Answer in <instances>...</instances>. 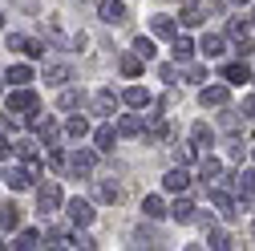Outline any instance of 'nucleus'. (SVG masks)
<instances>
[{
  "label": "nucleus",
  "instance_id": "obj_1",
  "mask_svg": "<svg viewBox=\"0 0 255 251\" xmlns=\"http://www.w3.org/2000/svg\"><path fill=\"white\" fill-rule=\"evenodd\" d=\"M4 186L12 195H20V191H28V186H37V178H41V162H24V166H8L4 174Z\"/></svg>",
  "mask_w": 255,
  "mask_h": 251
},
{
  "label": "nucleus",
  "instance_id": "obj_2",
  "mask_svg": "<svg viewBox=\"0 0 255 251\" xmlns=\"http://www.w3.org/2000/svg\"><path fill=\"white\" fill-rule=\"evenodd\" d=\"M41 102H37V93L33 89H24V85H16L12 93H8V114H33Z\"/></svg>",
  "mask_w": 255,
  "mask_h": 251
},
{
  "label": "nucleus",
  "instance_id": "obj_3",
  "mask_svg": "<svg viewBox=\"0 0 255 251\" xmlns=\"http://www.w3.org/2000/svg\"><path fill=\"white\" fill-rule=\"evenodd\" d=\"M227 37L235 41V53H239V57H247V53L255 49V45H251V28H247L239 16H231V24H227Z\"/></svg>",
  "mask_w": 255,
  "mask_h": 251
},
{
  "label": "nucleus",
  "instance_id": "obj_4",
  "mask_svg": "<svg viewBox=\"0 0 255 251\" xmlns=\"http://www.w3.org/2000/svg\"><path fill=\"white\" fill-rule=\"evenodd\" d=\"M24 118L33 122V130H37V134H41V138H45L49 146H57V142H61V126H57L53 118H41L37 110H33V114H24Z\"/></svg>",
  "mask_w": 255,
  "mask_h": 251
},
{
  "label": "nucleus",
  "instance_id": "obj_5",
  "mask_svg": "<svg viewBox=\"0 0 255 251\" xmlns=\"http://www.w3.org/2000/svg\"><path fill=\"white\" fill-rule=\"evenodd\" d=\"M61 203H65V195H61V186H57V182H45L41 191H37V211H41V215L57 211Z\"/></svg>",
  "mask_w": 255,
  "mask_h": 251
},
{
  "label": "nucleus",
  "instance_id": "obj_6",
  "mask_svg": "<svg viewBox=\"0 0 255 251\" xmlns=\"http://www.w3.org/2000/svg\"><path fill=\"white\" fill-rule=\"evenodd\" d=\"M186 186H190V174L182 170V162H178L174 170H166V174H162V191H170V195H182Z\"/></svg>",
  "mask_w": 255,
  "mask_h": 251
},
{
  "label": "nucleus",
  "instance_id": "obj_7",
  "mask_svg": "<svg viewBox=\"0 0 255 251\" xmlns=\"http://www.w3.org/2000/svg\"><path fill=\"white\" fill-rule=\"evenodd\" d=\"M93 166H98V154H93V150H73L69 154V170L73 174H89Z\"/></svg>",
  "mask_w": 255,
  "mask_h": 251
},
{
  "label": "nucleus",
  "instance_id": "obj_8",
  "mask_svg": "<svg viewBox=\"0 0 255 251\" xmlns=\"http://www.w3.org/2000/svg\"><path fill=\"white\" fill-rule=\"evenodd\" d=\"M227 98H231V89L227 85H207V89H199V102L211 110V106H227Z\"/></svg>",
  "mask_w": 255,
  "mask_h": 251
},
{
  "label": "nucleus",
  "instance_id": "obj_9",
  "mask_svg": "<svg viewBox=\"0 0 255 251\" xmlns=\"http://www.w3.org/2000/svg\"><path fill=\"white\" fill-rule=\"evenodd\" d=\"M98 16H102L106 24H122V20H126V4H122V0H102V4H98Z\"/></svg>",
  "mask_w": 255,
  "mask_h": 251
},
{
  "label": "nucleus",
  "instance_id": "obj_10",
  "mask_svg": "<svg viewBox=\"0 0 255 251\" xmlns=\"http://www.w3.org/2000/svg\"><path fill=\"white\" fill-rule=\"evenodd\" d=\"M69 219L77 227H89L93 223V203H85V199H69Z\"/></svg>",
  "mask_w": 255,
  "mask_h": 251
},
{
  "label": "nucleus",
  "instance_id": "obj_11",
  "mask_svg": "<svg viewBox=\"0 0 255 251\" xmlns=\"http://www.w3.org/2000/svg\"><path fill=\"white\" fill-rule=\"evenodd\" d=\"M8 49L12 53H24V57H45V45L41 41H28V37H16V33L8 37Z\"/></svg>",
  "mask_w": 255,
  "mask_h": 251
},
{
  "label": "nucleus",
  "instance_id": "obj_12",
  "mask_svg": "<svg viewBox=\"0 0 255 251\" xmlns=\"http://www.w3.org/2000/svg\"><path fill=\"white\" fill-rule=\"evenodd\" d=\"M211 207H215L223 219H231V215H235V199L223 191V186H215V191H211Z\"/></svg>",
  "mask_w": 255,
  "mask_h": 251
},
{
  "label": "nucleus",
  "instance_id": "obj_13",
  "mask_svg": "<svg viewBox=\"0 0 255 251\" xmlns=\"http://www.w3.org/2000/svg\"><path fill=\"white\" fill-rule=\"evenodd\" d=\"M142 130H146V118H142V114H126V118L118 122V134H126V138H138Z\"/></svg>",
  "mask_w": 255,
  "mask_h": 251
},
{
  "label": "nucleus",
  "instance_id": "obj_14",
  "mask_svg": "<svg viewBox=\"0 0 255 251\" xmlns=\"http://www.w3.org/2000/svg\"><path fill=\"white\" fill-rule=\"evenodd\" d=\"M122 102H126V106H134V110H146V106H150L154 98H150V93H146L142 85H130V89L122 93Z\"/></svg>",
  "mask_w": 255,
  "mask_h": 251
},
{
  "label": "nucleus",
  "instance_id": "obj_15",
  "mask_svg": "<svg viewBox=\"0 0 255 251\" xmlns=\"http://www.w3.org/2000/svg\"><path fill=\"white\" fill-rule=\"evenodd\" d=\"M223 77H227L231 85H243V81H251V69L243 65V61H231V65H223Z\"/></svg>",
  "mask_w": 255,
  "mask_h": 251
},
{
  "label": "nucleus",
  "instance_id": "obj_16",
  "mask_svg": "<svg viewBox=\"0 0 255 251\" xmlns=\"http://www.w3.org/2000/svg\"><path fill=\"white\" fill-rule=\"evenodd\" d=\"M93 106H98V114H110V118H114V110H118V93H114V89H98Z\"/></svg>",
  "mask_w": 255,
  "mask_h": 251
},
{
  "label": "nucleus",
  "instance_id": "obj_17",
  "mask_svg": "<svg viewBox=\"0 0 255 251\" xmlns=\"http://www.w3.org/2000/svg\"><path fill=\"white\" fill-rule=\"evenodd\" d=\"M69 77H73V69L65 65V61H57V65L45 69V81H49V85H61V81H69Z\"/></svg>",
  "mask_w": 255,
  "mask_h": 251
},
{
  "label": "nucleus",
  "instance_id": "obj_18",
  "mask_svg": "<svg viewBox=\"0 0 255 251\" xmlns=\"http://www.w3.org/2000/svg\"><path fill=\"white\" fill-rule=\"evenodd\" d=\"M142 211H146V219H162V215H166L162 195H146V199H142Z\"/></svg>",
  "mask_w": 255,
  "mask_h": 251
},
{
  "label": "nucleus",
  "instance_id": "obj_19",
  "mask_svg": "<svg viewBox=\"0 0 255 251\" xmlns=\"http://www.w3.org/2000/svg\"><path fill=\"white\" fill-rule=\"evenodd\" d=\"M150 33H154V37H178V28H174L170 16H154V20H150Z\"/></svg>",
  "mask_w": 255,
  "mask_h": 251
},
{
  "label": "nucleus",
  "instance_id": "obj_20",
  "mask_svg": "<svg viewBox=\"0 0 255 251\" xmlns=\"http://www.w3.org/2000/svg\"><path fill=\"white\" fill-rule=\"evenodd\" d=\"M16 223H20V207H16V203L0 207V227H4V231H16Z\"/></svg>",
  "mask_w": 255,
  "mask_h": 251
},
{
  "label": "nucleus",
  "instance_id": "obj_21",
  "mask_svg": "<svg viewBox=\"0 0 255 251\" xmlns=\"http://www.w3.org/2000/svg\"><path fill=\"white\" fill-rule=\"evenodd\" d=\"M199 49H203V53H207V57H223V49H227V41H223V37H219V33H207V37H203V45H199Z\"/></svg>",
  "mask_w": 255,
  "mask_h": 251
},
{
  "label": "nucleus",
  "instance_id": "obj_22",
  "mask_svg": "<svg viewBox=\"0 0 255 251\" xmlns=\"http://www.w3.org/2000/svg\"><path fill=\"white\" fill-rule=\"evenodd\" d=\"M142 61H146V57H138V53H126V57L118 61V65H122V73H126V77H138V73H142Z\"/></svg>",
  "mask_w": 255,
  "mask_h": 251
},
{
  "label": "nucleus",
  "instance_id": "obj_23",
  "mask_svg": "<svg viewBox=\"0 0 255 251\" xmlns=\"http://www.w3.org/2000/svg\"><path fill=\"white\" fill-rule=\"evenodd\" d=\"M93 146L98 150H114V126H98V130H93Z\"/></svg>",
  "mask_w": 255,
  "mask_h": 251
},
{
  "label": "nucleus",
  "instance_id": "obj_24",
  "mask_svg": "<svg viewBox=\"0 0 255 251\" xmlns=\"http://www.w3.org/2000/svg\"><path fill=\"white\" fill-rule=\"evenodd\" d=\"M203 20H207V12H203L199 4H186V8H182V24H186V28H199Z\"/></svg>",
  "mask_w": 255,
  "mask_h": 251
},
{
  "label": "nucleus",
  "instance_id": "obj_25",
  "mask_svg": "<svg viewBox=\"0 0 255 251\" xmlns=\"http://www.w3.org/2000/svg\"><path fill=\"white\" fill-rule=\"evenodd\" d=\"M98 199H102V203H118V199H122L118 182H106V178H102V182H98Z\"/></svg>",
  "mask_w": 255,
  "mask_h": 251
},
{
  "label": "nucleus",
  "instance_id": "obj_26",
  "mask_svg": "<svg viewBox=\"0 0 255 251\" xmlns=\"http://www.w3.org/2000/svg\"><path fill=\"white\" fill-rule=\"evenodd\" d=\"M170 215L178 219V223H190V215H195V207H190V199H174V207H170Z\"/></svg>",
  "mask_w": 255,
  "mask_h": 251
},
{
  "label": "nucleus",
  "instance_id": "obj_27",
  "mask_svg": "<svg viewBox=\"0 0 255 251\" xmlns=\"http://www.w3.org/2000/svg\"><path fill=\"white\" fill-rule=\"evenodd\" d=\"M12 247H20V251H33V247H41V231H20Z\"/></svg>",
  "mask_w": 255,
  "mask_h": 251
},
{
  "label": "nucleus",
  "instance_id": "obj_28",
  "mask_svg": "<svg viewBox=\"0 0 255 251\" xmlns=\"http://www.w3.org/2000/svg\"><path fill=\"white\" fill-rule=\"evenodd\" d=\"M235 191H239V195H243V199H251V195H255V166H251V170H243V174H239V186H235Z\"/></svg>",
  "mask_w": 255,
  "mask_h": 251
},
{
  "label": "nucleus",
  "instance_id": "obj_29",
  "mask_svg": "<svg viewBox=\"0 0 255 251\" xmlns=\"http://www.w3.org/2000/svg\"><path fill=\"white\" fill-rule=\"evenodd\" d=\"M190 53H195V41L190 37H174V61H190Z\"/></svg>",
  "mask_w": 255,
  "mask_h": 251
},
{
  "label": "nucleus",
  "instance_id": "obj_30",
  "mask_svg": "<svg viewBox=\"0 0 255 251\" xmlns=\"http://www.w3.org/2000/svg\"><path fill=\"white\" fill-rule=\"evenodd\" d=\"M4 77H8L12 85H28V81H33V69H28V65H12Z\"/></svg>",
  "mask_w": 255,
  "mask_h": 251
},
{
  "label": "nucleus",
  "instance_id": "obj_31",
  "mask_svg": "<svg viewBox=\"0 0 255 251\" xmlns=\"http://www.w3.org/2000/svg\"><path fill=\"white\" fill-rule=\"evenodd\" d=\"M65 134H69V138H85V134H89V122H85V118H69V122H65Z\"/></svg>",
  "mask_w": 255,
  "mask_h": 251
},
{
  "label": "nucleus",
  "instance_id": "obj_32",
  "mask_svg": "<svg viewBox=\"0 0 255 251\" xmlns=\"http://www.w3.org/2000/svg\"><path fill=\"white\" fill-rule=\"evenodd\" d=\"M77 106H81V93H77V89H65V93L57 98V110H77Z\"/></svg>",
  "mask_w": 255,
  "mask_h": 251
},
{
  "label": "nucleus",
  "instance_id": "obj_33",
  "mask_svg": "<svg viewBox=\"0 0 255 251\" xmlns=\"http://www.w3.org/2000/svg\"><path fill=\"white\" fill-rule=\"evenodd\" d=\"M199 174H203V178H207V186H211V182H215V178H219V174H223V162H219V158H207V162H203V170H199Z\"/></svg>",
  "mask_w": 255,
  "mask_h": 251
},
{
  "label": "nucleus",
  "instance_id": "obj_34",
  "mask_svg": "<svg viewBox=\"0 0 255 251\" xmlns=\"http://www.w3.org/2000/svg\"><path fill=\"white\" fill-rule=\"evenodd\" d=\"M16 154H20L24 162H37V142H28V138H20V142H16Z\"/></svg>",
  "mask_w": 255,
  "mask_h": 251
},
{
  "label": "nucleus",
  "instance_id": "obj_35",
  "mask_svg": "<svg viewBox=\"0 0 255 251\" xmlns=\"http://www.w3.org/2000/svg\"><path fill=\"white\" fill-rule=\"evenodd\" d=\"M49 243H53V247H69L73 239H69V231H65V227H49Z\"/></svg>",
  "mask_w": 255,
  "mask_h": 251
},
{
  "label": "nucleus",
  "instance_id": "obj_36",
  "mask_svg": "<svg viewBox=\"0 0 255 251\" xmlns=\"http://www.w3.org/2000/svg\"><path fill=\"white\" fill-rule=\"evenodd\" d=\"M207 247H215V251H227V247H231V239L223 235V231H207Z\"/></svg>",
  "mask_w": 255,
  "mask_h": 251
},
{
  "label": "nucleus",
  "instance_id": "obj_37",
  "mask_svg": "<svg viewBox=\"0 0 255 251\" xmlns=\"http://www.w3.org/2000/svg\"><path fill=\"white\" fill-rule=\"evenodd\" d=\"M190 138H195L199 146H207V142H211V126H207V122H195V130H190Z\"/></svg>",
  "mask_w": 255,
  "mask_h": 251
},
{
  "label": "nucleus",
  "instance_id": "obj_38",
  "mask_svg": "<svg viewBox=\"0 0 255 251\" xmlns=\"http://www.w3.org/2000/svg\"><path fill=\"white\" fill-rule=\"evenodd\" d=\"M170 134H174V130H170L166 122H154V126H150V138H154V142H166Z\"/></svg>",
  "mask_w": 255,
  "mask_h": 251
},
{
  "label": "nucleus",
  "instance_id": "obj_39",
  "mask_svg": "<svg viewBox=\"0 0 255 251\" xmlns=\"http://www.w3.org/2000/svg\"><path fill=\"white\" fill-rule=\"evenodd\" d=\"M134 53L150 61V57H154V41H150V37H138V41H134Z\"/></svg>",
  "mask_w": 255,
  "mask_h": 251
},
{
  "label": "nucleus",
  "instance_id": "obj_40",
  "mask_svg": "<svg viewBox=\"0 0 255 251\" xmlns=\"http://www.w3.org/2000/svg\"><path fill=\"white\" fill-rule=\"evenodd\" d=\"M69 247H85V251H93V247H98V239H93V235H85V231H81V235H77V239H73Z\"/></svg>",
  "mask_w": 255,
  "mask_h": 251
},
{
  "label": "nucleus",
  "instance_id": "obj_41",
  "mask_svg": "<svg viewBox=\"0 0 255 251\" xmlns=\"http://www.w3.org/2000/svg\"><path fill=\"white\" fill-rule=\"evenodd\" d=\"M186 77H190V81H207V69H203V65H190Z\"/></svg>",
  "mask_w": 255,
  "mask_h": 251
},
{
  "label": "nucleus",
  "instance_id": "obj_42",
  "mask_svg": "<svg viewBox=\"0 0 255 251\" xmlns=\"http://www.w3.org/2000/svg\"><path fill=\"white\" fill-rule=\"evenodd\" d=\"M158 73H162V81H174V77H178V69H174V65H162Z\"/></svg>",
  "mask_w": 255,
  "mask_h": 251
},
{
  "label": "nucleus",
  "instance_id": "obj_43",
  "mask_svg": "<svg viewBox=\"0 0 255 251\" xmlns=\"http://www.w3.org/2000/svg\"><path fill=\"white\" fill-rule=\"evenodd\" d=\"M243 114H247V118H255V93H251V98H243Z\"/></svg>",
  "mask_w": 255,
  "mask_h": 251
},
{
  "label": "nucleus",
  "instance_id": "obj_44",
  "mask_svg": "<svg viewBox=\"0 0 255 251\" xmlns=\"http://www.w3.org/2000/svg\"><path fill=\"white\" fill-rule=\"evenodd\" d=\"M8 154H12V142H8L4 134H0V158H8Z\"/></svg>",
  "mask_w": 255,
  "mask_h": 251
},
{
  "label": "nucleus",
  "instance_id": "obj_45",
  "mask_svg": "<svg viewBox=\"0 0 255 251\" xmlns=\"http://www.w3.org/2000/svg\"><path fill=\"white\" fill-rule=\"evenodd\" d=\"M231 4H235V8H243V4H251V0H231Z\"/></svg>",
  "mask_w": 255,
  "mask_h": 251
},
{
  "label": "nucleus",
  "instance_id": "obj_46",
  "mask_svg": "<svg viewBox=\"0 0 255 251\" xmlns=\"http://www.w3.org/2000/svg\"><path fill=\"white\" fill-rule=\"evenodd\" d=\"M182 4H199V0H182Z\"/></svg>",
  "mask_w": 255,
  "mask_h": 251
},
{
  "label": "nucleus",
  "instance_id": "obj_47",
  "mask_svg": "<svg viewBox=\"0 0 255 251\" xmlns=\"http://www.w3.org/2000/svg\"><path fill=\"white\" fill-rule=\"evenodd\" d=\"M0 24H4V12H0Z\"/></svg>",
  "mask_w": 255,
  "mask_h": 251
},
{
  "label": "nucleus",
  "instance_id": "obj_48",
  "mask_svg": "<svg viewBox=\"0 0 255 251\" xmlns=\"http://www.w3.org/2000/svg\"><path fill=\"white\" fill-rule=\"evenodd\" d=\"M0 77H4V73H0Z\"/></svg>",
  "mask_w": 255,
  "mask_h": 251
},
{
  "label": "nucleus",
  "instance_id": "obj_49",
  "mask_svg": "<svg viewBox=\"0 0 255 251\" xmlns=\"http://www.w3.org/2000/svg\"><path fill=\"white\" fill-rule=\"evenodd\" d=\"M251 154H255V150H251Z\"/></svg>",
  "mask_w": 255,
  "mask_h": 251
}]
</instances>
